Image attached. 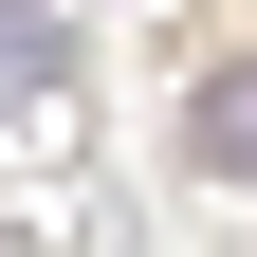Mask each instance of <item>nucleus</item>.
<instances>
[{"instance_id": "obj_2", "label": "nucleus", "mask_w": 257, "mask_h": 257, "mask_svg": "<svg viewBox=\"0 0 257 257\" xmlns=\"http://www.w3.org/2000/svg\"><path fill=\"white\" fill-rule=\"evenodd\" d=\"M0 74L37 92V74H74V19H37V0H0Z\"/></svg>"}, {"instance_id": "obj_1", "label": "nucleus", "mask_w": 257, "mask_h": 257, "mask_svg": "<svg viewBox=\"0 0 257 257\" xmlns=\"http://www.w3.org/2000/svg\"><path fill=\"white\" fill-rule=\"evenodd\" d=\"M184 166H257V55H220L184 92Z\"/></svg>"}]
</instances>
